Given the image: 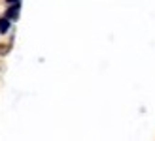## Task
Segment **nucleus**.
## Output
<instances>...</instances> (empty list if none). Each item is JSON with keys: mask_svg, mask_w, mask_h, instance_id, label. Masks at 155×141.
<instances>
[{"mask_svg": "<svg viewBox=\"0 0 155 141\" xmlns=\"http://www.w3.org/2000/svg\"><path fill=\"white\" fill-rule=\"evenodd\" d=\"M19 10H21V4L19 2H13V6L6 11V17L10 19V21H15V19L19 17Z\"/></svg>", "mask_w": 155, "mask_h": 141, "instance_id": "obj_1", "label": "nucleus"}, {"mask_svg": "<svg viewBox=\"0 0 155 141\" xmlns=\"http://www.w3.org/2000/svg\"><path fill=\"white\" fill-rule=\"evenodd\" d=\"M8 30H10V19L4 15V17L0 19V32L4 34V32H8Z\"/></svg>", "mask_w": 155, "mask_h": 141, "instance_id": "obj_2", "label": "nucleus"}, {"mask_svg": "<svg viewBox=\"0 0 155 141\" xmlns=\"http://www.w3.org/2000/svg\"><path fill=\"white\" fill-rule=\"evenodd\" d=\"M8 4H13V2H19V0H6Z\"/></svg>", "mask_w": 155, "mask_h": 141, "instance_id": "obj_3", "label": "nucleus"}]
</instances>
